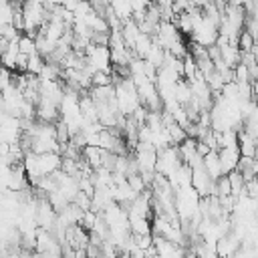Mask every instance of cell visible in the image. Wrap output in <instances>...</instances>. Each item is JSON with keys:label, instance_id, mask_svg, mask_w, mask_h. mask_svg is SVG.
Wrapping results in <instances>:
<instances>
[{"label": "cell", "instance_id": "8992f818", "mask_svg": "<svg viewBox=\"0 0 258 258\" xmlns=\"http://www.w3.org/2000/svg\"><path fill=\"white\" fill-rule=\"evenodd\" d=\"M214 196H218V198L232 196V187H230V179H228V175H220V177H216Z\"/></svg>", "mask_w": 258, "mask_h": 258}, {"label": "cell", "instance_id": "3957f363", "mask_svg": "<svg viewBox=\"0 0 258 258\" xmlns=\"http://www.w3.org/2000/svg\"><path fill=\"white\" fill-rule=\"evenodd\" d=\"M202 163H204L206 171H208V173H210L214 179L222 175V169H220V157H218V149H210V151L204 155Z\"/></svg>", "mask_w": 258, "mask_h": 258}, {"label": "cell", "instance_id": "277c9868", "mask_svg": "<svg viewBox=\"0 0 258 258\" xmlns=\"http://www.w3.org/2000/svg\"><path fill=\"white\" fill-rule=\"evenodd\" d=\"M236 171H240V175L244 177V181H250L256 177V171H254V157H248V155H240L238 163H236Z\"/></svg>", "mask_w": 258, "mask_h": 258}, {"label": "cell", "instance_id": "30bf717a", "mask_svg": "<svg viewBox=\"0 0 258 258\" xmlns=\"http://www.w3.org/2000/svg\"><path fill=\"white\" fill-rule=\"evenodd\" d=\"M8 149H10V143L0 141V157H2V155H6V153H8Z\"/></svg>", "mask_w": 258, "mask_h": 258}, {"label": "cell", "instance_id": "7c38bea8", "mask_svg": "<svg viewBox=\"0 0 258 258\" xmlns=\"http://www.w3.org/2000/svg\"><path fill=\"white\" fill-rule=\"evenodd\" d=\"M250 52H252V56H254V60H256V64H258V42L252 46V50H250Z\"/></svg>", "mask_w": 258, "mask_h": 258}, {"label": "cell", "instance_id": "8fae6325", "mask_svg": "<svg viewBox=\"0 0 258 258\" xmlns=\"http://www.w3.org/2000/svg\"><path fill=\"white\" fill-rule=\"evenodd\" d=\"M248 2H250V0H228V4H232V6H242V8H244Z\"/></svg>", "mask_w": 258, "mask_h": 258}, {"label": "cell", "instance_id": "7a4b0ae2", "mask_svg": "<svg viewBox=\"0 0 258 258\" xmlns=\"http://www.w3.org/2000/svg\"><path fill=\"white\" fill-rule=\"evenodd\" d=\"M218 157H220L222 175H228L230 171L236 169V163L240 159V149L238 147H220L218 149Z\"/></svg>", "mask_w": 258, "mask_h": 258}, {"label": "cell", "instance_id": "6da1fadb", "mask_svg": "<svg viewBox=\"0 0 258 258\" xmlns=\"http://www.w3.org/2000/svg\"><path fill=\"white\" fill-rule=\"evenodd\" d=\"M240 246H242V238L234 230H228L226 234H222L216 240V256L230 258V256H234L240 250Z\"/></svg>", "mask_w": 258, "mask_h": 258}, {"label": "cell", "instance_id": "ba28073f", "mask_svg": "<svg viewBox=\"0 0 258 258\" xmlns=\"http://www.w3.org/2000/svg\"><path fill=\"white\" fill-rule=\"evenodd\" d=\"M256 44V38L248 32V30H242L240 34H238V48L242 50V52H248V50H252V46Z\"/></svg>", "mask_w": 258, "mask_h": 258}, {"label": "cell", "instance_id": "5b68a950", "mask_svg": "<svg viewBox=\"0 0 258 258\" xmlns=\"http://www.w3.org/2000/svg\"><path fill=\"white\" fill-rule=\"evenodd\" d=\"M18 52H22V54H34V52H36L34 36H30V34H20V38H18Z\"/></svg>", "mask_w": 258, "mask_h": 258}, {"label": "cell", "instance_id": "9c48e42d", "mask_svg": "<svg viewBox=\"0 0 258 258\" xmlns=\"http://www.w3.org/2000/svg\"><path fill=\"white\" fill-rule=\"evenodd\" d=\"M44 58L38 54V52H34V54H28V69H26V73H30V75H38L40 71H42V67H44Z\"/></svg>", "mask_w": 258, "mask_h": 258}, {"label": "cell", "instance_id": "52a82bcc", "mask_svg": "<svg viewBox=\"0 0 258 258\" xmlns=\"http://www.w3.org/2000/svg\"><path fill=\"white\" fill-rule=\"evenodd\" d=\"M54 135H56V141H58V143H69V139H71V129H69V125H67L62 119H58V121L54 123Z\"/></svg>", "mask_w": 258, "mask_h": 258}]
</instances>
